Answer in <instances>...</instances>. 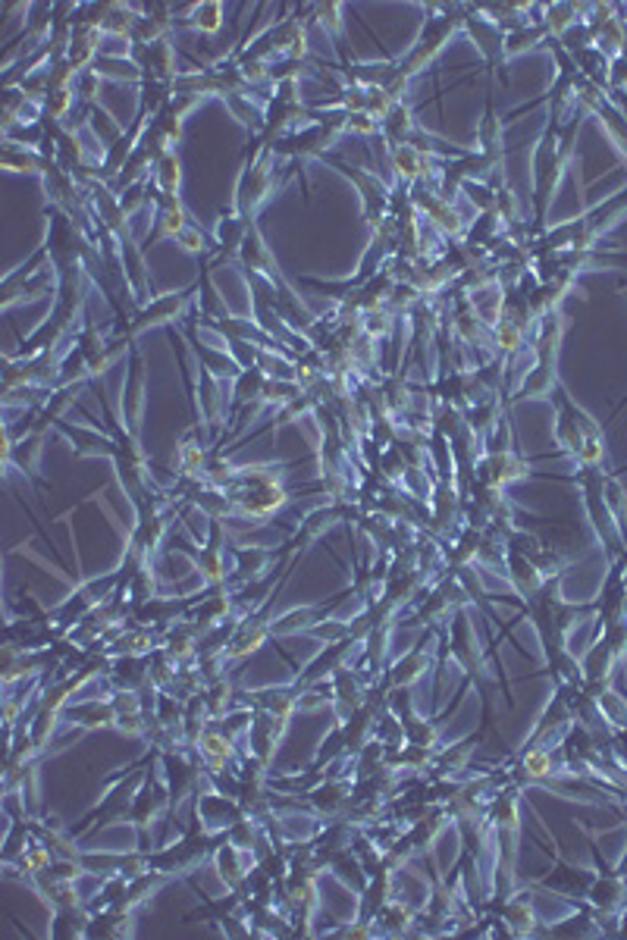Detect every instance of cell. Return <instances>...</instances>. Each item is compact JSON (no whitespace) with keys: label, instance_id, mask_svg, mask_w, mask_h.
Here are the masks:
<instances>
[{"label":"cell","instance_id":"obj_5","mask_svg":"<svg viewBox=\"0 0 627 940\" xmlns=\"http://www.w3.org/2000/svg\"><path fill=\"white\" fill-rule=\"evenodd\" d=\"M179 182H182V167H179V157H176V151H170L167 157H160L157 164H154V182H151V188H154L157 195L179 197Z\"/></svg>","mask_w":627,"mask_h":940},{"label":"cell","instance_id":"obj_2","mask_svg":"<svg viewBox=\"0 0 627 940\" xmlns=\"http://www.w3.org/2000/svg\"><path fill=\"white\" fill-rule=\"evenodd\" d=\"M270 192H273V151L267 147L260 157L251 154V160L245 164L242 176H238V188H236L238 220H248L260 204L270 197Z\"/></svg>","mask_w":627,"mask_h":940},{"label":"cell","instance_id":"obj_8","mask_svg":"<svg viewBox=\"0 0 627 940\" xmlns=\"http://www.w3.org/2000/svg\"><path fill=\"white\" fill-rule=\"evenodd\" d=\"M188 25L201 28L204 35L220 32V25H223V4H198V6H192V19H188Z\"/></svg>","mask_w":627,"mask_h":940},{"label":"cell","instance_id":"obj_1","mask_svg":"<svg viewBox=\"0 0 627 940\" xmlns=\"http://www.w3.org/2000/svg\"><path fill=\"white\" fill-rule=\"evenodd\" d=\"M464 13H468V6H436L433 16L427 19L424 32H420L418 45L405 54V60L396 63L399 73L405 76V79H411L414 73H420V69H424L427 63L442 51V47H446V41L452 38L458 28H464Z\"/></svg>","mask_w":627,"mask_h":940},{"label":"cell","instance_id":"obj_6","mask_svg":"<svg viewBox=\"0 0 627 940\" xmlns=\"http://www.w3.org/2000/svg\"><path fill=\"white\" fill-rule=\"evenodd\" d=\"M4 167L6 169H23V173H45V169L51 167V160H47L41 151H32V147H19V145H13V141H6Z\"/></svg>","mask_w":627,"mask_h":940},{"label":"cell","instance_id":"obj_7","mask_svg":"<svg viewBox=\"0 0 627 940\" xmlns=\"http://www.w3.org/2000/svg\"><path fill=\"white\" fill-rule=\"evenodd\" d=\"M477 141H480L483 157H490L492 164H499V157H502V123L496 119L492 107H486V116H483L480 129H477Z\"/></svg>","mask_w":627,"mask_h":940},{"label":"cell","instance_id":"obj_4","mask_svg":"<svg viewBox=\"0 0 627 940\" xmlns=\"http://www.w3.org/2000/svg\"><path fill=\"white\" fill-rule=\"evenodd\" d=\"M336 167H339L342 173L349 176V179L355 182L358 188H361L364 210H368L370 220H379V217H383V210H386V204H389V188H386L383 182L377 179V176L361 173V169H355V167H349V164H336Z\"/></svg>","mask_w":627,"mask_h":940},{"label":"cell","instance_id":"obj_3","mask_svg":"<svg viewBox=\"0 0 627 940\" xmlns=\"http://www.w3.org/2000/svg\"><path fill=\"white\" fill-rule=\"evenodd\" d=\"M464 28H468L470 38L480 45L486 60L490 63L505 60V35L502 28L496 25V19H486L483 10H470L468 6V13H464Z\"/></svg>","mask_w":627,"mask_h":940},{"label":"cell","instance_id":"obj_9","mask_svg":"<svg viewBox=\"0 0 627 940\" xmlns=\"http://www.w3.org/2000/svg\"><path fill=\"white\" fill-rule=\"evenodd\" d=\"M76 104V88H57V91H47L45 95V113L54 119V123H63L69 116Z\"/></svg>","mask_w":627,"mask_h":940},{"label":"cell","instance_id":"obj_10","mask_svg":"<svg viewBox=\"0 0 627 940\" xmlns=\"http://www.w3.org/2000/svg\"><path fill=\"white\" fill-rule=\"evenodd\" d=\"M314 13H317V19H320V25L327 28V32L333 35L336 41H339V35H342V6L339 4H320V6H314Z\"/></svg>","mask_w":627,"mask_h":940}]
</instances>
